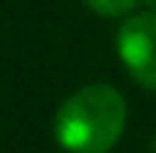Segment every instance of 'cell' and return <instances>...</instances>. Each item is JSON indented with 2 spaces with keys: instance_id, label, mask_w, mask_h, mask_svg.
<instances>
[{
  "instance_id": "1",
  "label": "cell",
  "mask_w": 156,
  "mask_h": 153,
  "mask_svg": "<svg viewBox=\"0 0 156 153\" xmlns=\"http://www.w3.org/2000/svg\"><path fill=\"white\" fill-rule=\"evenodd\" d=\"M129 107L107 82L77 88L55 112V140L69 153H110L123 137Z\"/></svg>"
},
{
  "instance_id": "2",
  "label": "cell",
  "mask_w": 156,
  "mask_h": 153,
  "mask_svg": "<svg viewBox=\"0 0 156 153\" xmlns=\"http://www.w3.org/2000/svg\"><path fill=\"white\" fill-rule=\"evenodd\" d=\"M115 44L126 74L140 88L156 90V11L123 16Z\"/></svg>"
},
{
  "instance_id": "3",
  "label": "cell",
  "mask_w": 156,
  "mask_h": 153,
  "mask_svg": "<svg viewBox=\"0 0 156 153\" xmlns=\"http://www.w3.org/2000/svg\"><path fill=\"white\" fill-rule=\"evenodd\" d=\"M82 3L104 19H123L134 11V5L140 0H82Z\"/></svg>"
},
{
  "instance_id": "4",
  "label": "cell",
  "mask_w": 156,
  "mask_h": 153,
  "mask_svg": "<svg viewBox=\"0 0 156 153\" xmlns=\"http://www.w3.org/2000/svg\"><path fill=\"white\" fill-rule=\"evenodd\" d=\"M145 3H148V8H151V11H156V0H145Z\"/></svg>"
},
{
  "instance_id": "5",
  "label": "cell",
  "mask_w": 156,
  "mask_h": 153,
  "mask_svg": "<svg viewBox=\"0 0 156 153\" xmlns=\"http://www.w3.org/2000/svg\"><path fill=\"white\" fill-rule=\"evenodd\" d=\"M151 151L156 153V134H154V140H151Z\"/></svg>"
}]
</instances>
